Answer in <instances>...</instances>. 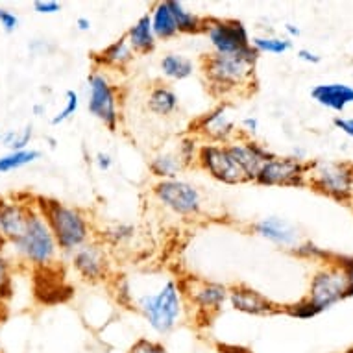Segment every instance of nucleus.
Here are the masks:
<instances>
[{
	"label": "nucleus",
	"instance_id": "obj_16",
	"mask_svg": "<svg viewBox=\"0 0 353 353\" xmlns=\"http://www.w3.org/2000/svg\"><path fill=\"white\" fill-rule=\"evenodd\" d=\"M228 148H230L233 159L237 161V165L246 176L248 183L250 181L255 183V178H257L261 167L274 157V154L268 150L267 146H263L257 141L250 139V137H241V135L232 143H228Z\"/></svg>",
	"mask_w": 353,
	"mask_h": 353
},
{
	"label": "nucleus",
	"instance_id": "obj_20",
	"mask_svg": "<svg viewBox=\"0 0 353 353\" xmlns=\"http://www.w3.org/2000/svg\"><path fill=\"white\" fill-rule=\"evenodd\" d=\"M135 58V52L128 45L126 37L113 41L111 45L93 54V63L100 70H126Z\"/></svg>",
	"mask_w": 353,
	"mask_h": 353
},
{
	"label": "nucleus",
	"instance_id": "obj_43",
	"mask_svg": "<svg viewBox=\"0 0 353 353\" xmlns=\"http://www.w3.org/2000/svg\"><path fill=\"white\" fill-rule=\"evenodd\" d=\"M296 56H298V59H300V61H305V63H309V65H316L322 61V56L316 52H313V50H309V48H300V50L296 52Z\"/></svg>",
	"mask_w": 353,
	"mask_h": 353
},
{
	"label": "nucleus",
	"instance_id": "obj_49",
	"mask_svg": "<svg viewBox=\"0 0 353 353\" xmlns=\"http://www.w3.org/2000/svg\"><path fill=\"white\" fill-rule=\"evenodd\" d=\"M344 353H353V347H350V350H346V352Z\"/></svg>",
	"mask_w": 353,
	"mask_h": 353
},
{
	"label": "nucleus",
	"instance_id": "obj_47",
	"mask_svg": "<svg viewBox=\"0 0 353 353\" xmlns=\"http://www.w3.org/2000/svg\"><path fill=\"white\" fill-rule=\"evenodd\" d=\"M45 111H47L45 104H35L34 105V115H37V117L45 115Z\"/></svg>",
	"mask_w": 353,
	"mask_h": 353
},
{
	"label": "nucleus",
	"instance_id": "obj_30",
	"mask_svg": "<svg viewBox=\"0 0 353 353\" xmlns=\"http://www.w3.org/2000/svg\"><path fill=\"white\" fill-rule=\"evenodd\" d=\"M135 237V226L128 222H115L110 228H105L102 233V241L111 246H121V244L130 243Z\"/></svg>",
	"mask_w": 353,
	"mask_h": 353
},
{
	"label": "nucleus",
	"instance_id": "obj_32",
	"mask_svg": "<svg viewBox=\"0 0 353 353\" xmlns=\"http://www.w3.org/2000/svg\"><path fill=\"white\" fill-rule=\"evenodd\" d=\"M281 313L289 314V316L298 320H311L314 319V316L322 314V311H320L319 307L314 305L309 298H301V300L294 301V303H289V305L281 307Z\"/></svg>",
	"mask_w": 353,
	"mask_h": 353
},
{
	"label": "nucleus",
	"instance_id": "obj_41",
	"mask_svg": "<svg viewBox=\"0 0 353 353\" xmlns=\"http://www.w3.org/2000/svg\"><path fill=\"white\" fill-rule=\"evenodd\" d=\"M333 124L336 130H341L342 134H346L347 137L353 139V117H335Z\"/></svg>",
	"mask_w": 353,
	"mask_h": 353
},
{
	"label": "nucleus",
	"instance_id": "obj_33",
	"mask_svg": "<svg viewBox=\"0 0 353 353\" xmlns=\"http://www.w3.org/2000/svg\"><path fill=\"white\" fill-rule=\"evenodd\" d=\"M200 139L194 137V135H185V137H181L178 141V145L174 150L178 152V156L181 157V161L185 165L187 168L192 167V165H196V157H198V150H200Z\"/></svg>",
	"mask_w": 353,
	"mask_h": 353
},
{
	"label": "nucleus",
	"instance_id": "obj_13",
	"mask_svg": "<svg viewBox=\"0 0 353 353\" xmlns=\"http://www.w3.org/2000/svg\"><path fill=\"white\" fill-rule=\"evenodd\" d=\"M70 265L83 281L99 283L110 278L111 261L102 241H89L70 255Z\"/></svg>",
	"mask_w": 353,
	"mask_h": 353
},
{
	"label": "nucleus",
	"instance_id": "obj_2",
	"mask_svg": "<svg viewBox=\"0 0 353 353\" xmlns=\"http://www.w3.org/2000/svg\"><path fill=\"white\" fill-rule=\"evenodd\" d=\"M259 54L254 48L244 54L224 56L208 54L202 58V72L208 80L211 93L216 97H228L239 91H250L255 83V65Z\"/></svg>",
	"mask_w": 353,
	"mask_h": 353
},
{
	"label": "nucleus",
	"instance_id": "obj_6",
	"mask_svg": "<svg viewBox=\"0 0 353 353\" xmlns=\"http://www.w3.org/2000/svg\"><path fill=\"white\" fill-rule=\"evenodd\" d=\"M87 110L110 132H117L121 122V94L104 70L94 69L87 76Z\"/></svg>",
	"mask_w": 353,
	"mask_h": 353
},
{
	"label": "nucleus",
	"instance_id": "obj_26",
	"mask_svg": "<svg viewBox=\"0 0 353 353\" xmlns=\"http://www.w3.org/2000/svg\"><path fill=\"white\" fill-rule=\"evenodd\" d=\"M159 69H161L163 76L168 78V80L181 81L192 76L194 63H192V59H189L183 54L170 52L163 56L161 61H159Z\"/></svg>",
	"mask_w": 353,
	"mask_h": 353
},
{
	"label": "nucleus",
	"instance_id": "obj_7",
	"mask_svg": "<svg viewBox=\"0 0 353 353\" xmlns=\"http://www.w3.org/2000/svg\"><path fill=\"white\" fill-rule=\"evenodd\" d=\"M209 45L214 54L235 56L252 50V37L246 24L239 19H214L205 17V30Z\"/></svg>",
	"mask_w": 353,
	"mask_h": 353
},
{
	"label": "nucleus",
	"instance_id": "obj_38",
	"mask_svg": "<svg viewBox=\"0 0 353 353\" xmlns=\"http://www.w3.org/2000/svg\"><path fill=\"white\" fill-rule=\"evenodd\" d=\"M335 263L346 276V298H353V257H336Z\"/></svg>",
	"mask_w": 353,
	"mask_h": 353
},
{
	"label": "nucleus",
	"instance_id": "obj_5",
	"mask_svg": "<svg viewBox=\"0 0 353 353\" xmlns=\"http://www.w3.org/2000/svg\"><path fill=\"white\" fill-rule=\"evenodd\" d=\"M307 187L336 202H353V163L309 161Z\"/></svg>",
	"mask_w": 353,
	"mask_h": 353
},
{
	"label": "nucleus",
	"instance_id": "obj_18",
	"mask_svg": "<svg viewBox=\"0 0 353 353\" xmlns=\"http://www.w3.org/2000/svg\"><path fill=\"white\" fill-rule=\"evenodd\" d=\"M54 268L56 265L34 270V296L39 303H61L72 294V287L65 281L63 276H52Z\"/></svg>",
	"mask_w": 353,
	"mask_h": 353
},
{
	"label": "nucleus",
	"instance_id": "obj_34",
	"mask_svg": "<svg viewBox=\"0 0 353 353\" xmlns=\"http://www.w3.org/2000/svg\"><path fill=\"white\" fill-rule=\"evenodd\" d=\"M78 108H80V94H78V91H74V89H67V91H65L63 108H61V111H58V115H54L52 119H50V124H52V126L63 124V122H67L69 119H72V117L76 115Z\"/></svg>",
	"mask_w": 353,
	"mask_h": 353
},
{
	"label": "nucleus",
	"instance_id": "obj_9",
	"mask_svg": "<svg viewBox=\"0 0 353 353\" xmlns=\"http://www.w3.org/2000/svg\"><path fill=\"white\" fill-rule=\"evenodd\" d=\"M196 165L202 168L203 172H208L213 180L226 183V185H241L248 183L246 176L233 159L232 152L228 145H211L203 143L198 150Z\"/></svg>",
	"mask_w": 353,
	"mask_h": 353
},
{
	"label": "nucleus",
	"instance_id": "obj_45",
	"mask_svg": "<svg viewBox=\"0 0 353 353\" xmlns=\"http://www.w3.org/2000/svg\"><path fill=\"white\" fill-rule=\"evenodd\" d=\"M74 26H76V30H78V32H89L93 24H91V19H89V17H78L74 21Z\"/></svg>",
	"mask_w": 353,
	"mask_h": 353
},
{
	"label": "nucleus",
	"instance_id": "obj_37",
	"mask_svg": "<svg viewBox=\"0 0 353 353\" xmlns=\"http://www.w3.org/2000/svg\"><path fill=\"white\" fill-rule=\"evenodd\" d=\"M130 353H168L167 347L161 342L152 341V339H139L130 347Z\"/></svg>",
	"mask_w": 353,
	"mask_h": 353
},
{
	"label": "nucleus",
	"instance_id": "obj_4",
	"mask_svg": "<svg viewBox=\"0 0 353 353\" xmlns=\"http://www.w3.org/2000/svg\"><path fill=\"white\" fill-rule=\"evenodd\" d=\"M17 255L24 263H28L34 268L54 267L58 263L59 248L56 244L50 228L35 209L28 220V226L24 230L23 237L12 244Z\"/></svg>",
	"mask_w": 353,
	"mask_h": 353
},
{
	"label": "nucleus",
	"instance_id": "obj_35",
	"mask_svg": "<svg viewBox=\"0 0 353 353\" xmlns=\"http://www.w3.org/2000/svg\"><path fill=\"white\" fill-rule=\"evenodd\" d=\"M13 296V265L6 255L0 254V303Z\"/></svg>",
	"mask_w": 353,
	"mask_h": 353
},
{
	"label": "nucleus",
	"instance_id": "obj_3",
	"mask_svg": "<svg viewBox=\"0 0 353 353\" xmlns=\"http://www.w3.org/2000/svg\"><path fill=\"white\" fill-rule=\"evenodd\" d=\"M183 303L185 301L180 283L168 279L157 292L141 296L137 300V309L157 335H168L181 320Z\"/></svg>",
	"mask_w": 353,
	"mask_h": 353
},
{
	"label": "nucleus",
	"instance_id": "obj_24",
	"mask_svg": "<svg viewBox=\"0 0 353 353\" xmlns=\"http://www.w3.org/2000/svg\"><path fill=\"white\" fill-rule=\"evenodd\" d=\"M146 105L154 115L170 117L180 108V97L170 85L156 83V85H152L150 93H148Z\"/></svg>",
	"mask_w": 353,
	"mask_h": 353
},
{
	"label": "nucleus",
	"instance_id": "obj_10",
	"mask_svg": "<svg viewBox=\"0 0 353 353\" xmlns=\"http://www.w3.org/2000/svg\"><path fill=\"white\" fill-rule=\"evenodd\" d=\"M309 300L324 313L339 301L346 300V276L335 261H327L316 270L309 287Z\"/></svg>",
	"mask_w": 353,
	"mask_h": 353
},
{
	"label": "nucleus",
	"instance_id": "obj_14",
	"mask_svg": "<svg viewBox=\"0 0 353 353\" xmlns=\"http://www.w3.org/2000/svg\"><path fill=\"white\" fill-rule=\"evenodd\" d=\"M192 135L211 145H228L237 139L241 134H239L237 124L230 115L228 105H216L214 110L196 119Z\"/></svg>",
	"mask_w": 353,
	"mask_h": 353
},
{
	"label": "nucleus",
	"instance_id": "obj_28",
	"mask_svg": "<svg viewBox=\"0 0 353 353\" xmlns=\"http://www.w3.org/2000/svg\"><path fill=\"white\" fill-rule=\"evenodd\" d=\"M252 48L259 54H272V56H283L292 48V41L289 37H274V35H255L252 37Z\"/></svg>",
	"mask_w": 353,
	"mask_h": 353
},
{
	"label": "nucleus",
	"instance_id": "obj_12",
	"mask_svg": "<svg viewBox=\"0 0 353 353\" xmlns=\"http://www.w3.org/2000/svg\"><path fill=\"white\" fill-rule=\"evenodd\" d=\"M35 211V196L17 194V196H0V233L8 244L23 237L28 220Z\"/></svg>",
	"mask_w": 353,
	"mask_h": 353
},
{
	"label": "nucleus",
	"instance_id": "obj_27",
	"mask_svg": "<svg viewBox=\"0 0 353 353\" xmlns=\"http://www.w3.org/2000/svg\"><path fill=\"white\" fill-rule=\"evenodd\" d=\"M170 4H172L174 17H176V24H178V34H203V30H205V17H200V15H196L191 10H187L178 0H170Z\"/></svg>",
	"mask_w": 353,
	"mask_h": 353
},
{
	"label": "nucleus",
	"instance_id": "obj_48",
	"mask_svg": "<svg viewBox=\"0 0 353 353\" xmlns=\"http://www.w3.org/2000/svg\"><path fill=\"white\" fill-rule=\"evenodd\" d=\"M6 246H8L6 239L2 237V233H0V254H4V248H6Z\"/></svg>",
	"mask_w": 353,
	"mask_h": 353
},
{
	"label": "nucleus",
	"instance_id": "obj_29",
	"mask_svg": "<svg viewBox=\"0 0 353 353\" xmlns=\"http://www.w3.org/2000/svg\"><path fill=\"white\" fill-rule=\"evenodd\" d=\"M41 157L39 150L28 148L21 152H8L6 156H0V174L13 172L19 168L26 167L30 163H35Z\"/></svg>",
	"mask_w": 353,
	"mask_h": 353
},
{
	"label": "nucleus",
	"instance_id": "obj_23",
	"mask_svg": "<svg viewBox=\"0 0 353 353\" xmlns=\"http://www.w3.org/2000/svg\"><path fill=\"white\" fill-rule=\"evenodd\" d=\"M148 15H150L152 30H154V35H156L157 41H168L180 35L178 34V24H176L170 0L157 2Z\"/></svg>",
	"mask_w": 353,
	"mask_h": 353
},
{
	"label": "nucleus",
	"instance_id": "obj_15",
	"mask_svg": "<svg viewBox=\"0 0 353 353\" xmlns=\"http://www.w3.org/2000/svg\"><path fill=\"white\" fill-rule=\"evenodd\" d=\"M180 287L183 298H187V301L194 305L196 314H203L205 319L219 313L222 305L228 301V287L222 283L191 278L183 281V285Z\"/></svg>",
	"mask_w": 353,
	"mask_h": 353
},
{
	"label": "nucleus",
	"instance_id": "obj_17",
	"mask_svg": "<svg viewBox=\"0 0 353 353\" xmlns=\"http://www.w3.org/2000/svg\"><path fill=\"white\" fill-rule=\"evenodd\" d=\"M228 301L235 311L250 316H270L281 313V307L276 305L270 298L243 283L228 287Z\"/></svg>",
	"mask_w": 353,
	"mask_h": 353
},
{
	"label": "nucleus",
	"instance_id": "obj_22",
	"mask_svg": "<svg viewBox=\"0 0 353 353\" xmlns=\"http://www.w3.org/2000/svg\"><path fill=\"white\" fill-rule=\"evenodd\" d=\"M124 37L135 54H150L156 50L157 39L152 30V21L148 13L141 15L134 23V26H130Z\"/></svg>",
	"mask_w": 353,
	"mask_h": 353
},
{
	"label": "nucleus",
	"instance_id": "obj_40",
	"mask_svg": "<svg viewBox=\"0 0 353 353\" xmlns=\"http://www.w3.org/2000/svg\"><path fill=\"white\" fill-rule=\"evenodd\" d=\"M0 26L6 34H13L19 28V17L6 8H0Z\"/></svg>",
	"mask_w": 353,
	"mask_h": 353
},
{
	"label": "nucleus",
	"instance_id": "obj_36",
	"mask_svg": "<svg viewBox=\"0 0 353 353\" xmlns=\"http://www.w3.org/2000/svg\"><path fill=\"white\" fill-rule=\"evenodd\" d=\"M296 255H300V257H309V259H327V254H325L324 250L319 248L316 244H313L311 241H303L292 250Z\"/></svg>",
	"mask_w": 353,
	"mask_h": 353
},
{
	"label": "nucleus",
	"instance_id": "obj_8",
	"mask_svg": "<svg viewBox=\"0 0 353 353\" xmlns=\"http://www.w3.org/2000/svg\"><path fill=\"white\" fill-rule=\"evenodd\" d=\"M157 202L170 209L172 213L191 219L202 213L203 198L196 185L189 181L174 178V180H157L152 187Z\"/></svg>",
	"mask_w": 353,
	"mask_h": 353
},
{
	"label": "nucleus",
	"instance_id": "obj_19",
	"mask_svg": "<svg viewBox=\"0 0 353 353\" xmlns=\"http://www.w3.org/2000/svg\"><path fill=\"white\" fill-rule=\"evenodd\" d=\"M252 232L259 237L267 239L270 243L278 244L281 248H290L294 250L300 241V233L292 224H289L287 220L279 219V216H267V219H261L252 224Z\"/></svg>",
	"mask_w": 353,
	"mask_h": 353
},
{
	"label": "nucleus",
	"instance_id": "obj_21",
	"mask_svg": "<svg viewBox=\"0 0 353 353\" xmlns=\"http://www.w3.org/2000/svg\"><path fill=\"white\" fill-rule=\"evenodd\" d=\"M311 97L327 110L342 113L347 105L353 104V87L346 83H320L313 87Z\"/></svg>",
	"mask_w": 353,
	"mask_h": 353
},
{
	"label": "nucleus",
	"instance_id": "obj_44",
	"mask_svg": "<svg viewBox=\"0 0 353 353\" xmlns=\"http://www.w3.org/2000/svg\"><path fill=\"white\" fill-rule=\"evenodd\" d=\"M241 128H243L248 135H254L257 134V130H259V121H257L255 117H246V119H243V122H241Z\"/></svg>",
	"mask_w": 353,
	"mask_h": 353
},
{
	"label": "nucleus",
	"instance_id": "obj_31",
	"mask_svg": "<svg viewBox=\"0 0 353 353\" xmlns=\"http://www.w3.org/2000/svg\"><path fill=\"white\" fill-rule=\"evenodd\" d=\"M32 137H34V128H32V124H28L23 130H10L6 134H2L0 141L4 143L6 148H10V152H21L28 150Z\"/></svg>",
	"mask_w": 353,
	"mask_h": 353
},
{
	"label": "nucleus",
	"instance_id": "obj_11",
	"mask_svg": "<svg viewBox=\"0 0 353 353\" xmlns=\"http://www.w3.org/2000/svg\"><path fill=\"white\" fill-rule=\"evenodd\" d=\"M309 161L292 156H274L261 167L255 183L263 187H307Z\"/></svg>",
	"mask_w": 353,
	"mask_h": 353
},
{
	"label": "nucleus",
	"instance_id": "obj_39",
	"mask_svg": "<svg viewBox=\"0 0 353 353\" xmlns=\"http://www.w3.org/2000/svg\"><path fill=\"white\" fill-rule=\"evenodd\" d=\"M61 2L58 0H35L34 2V12L39 15H56L61 12Z\"/></svg>",
	"mask_w": 353,
	"mask_h": 353
},
{
	"label": "nucleus",
	"instance_id": "obj_25",
	"mask_svg": "<svg viewBox=\"0 0 353 353\" xmlns=\"http://www.w3.org/2000/svg\"><path fill=\"white\" fill-rule=\"evenodd\" d=\"M148 168H150V172L156 176L157 180H174L187 167L181 161V157L178 156V152L165 150L152 157L150 163H148Z\"/></svg>",
	"mask_w": 353,
	"mask_h": 353
},
{
	"label": "nucleus",
	"instance_id": "obj_1",
	"mask_svg": "<svg viewBox=\"0 0 353 353\" xmlns=\"http://www.w3.org/2000/svg\"><path fill=\"white\" fill-rule=\"evenodd\" d=\"M35 209L50 228L59 254H74L93 237L91 220L80 208L54 200V198L35 196Z\"/></svg>",
	"mask_w": 353,
	"mask_h": 353
},
{
	"label": "nucleus",
	"instance_id": "obj_46",
	"mask_svg": "<svg viewBox=\"0 0 353 353\" xmlns=\"http://www.w3.org/2000/svg\"><path fill=\"white\" fill-rule=\"evenodd\" d=\"M285 32L289 35V39H296L301 34V30L298 26H294V24H285Z\"/></svg>",
	"mask_w": 353,
	"mask_h": 353
},
{
	"label": "nucleus",
	"instance_id": "obj_42",
	"mask_svg": "<svg viewBox=\"0 0 353 353\" xmlns=\"http://www.w3.org/2000/svg\"><path fill=\"white\" fill-rule=\"evenodd\" d=\"M94 163H97V167L102 172H110L111 168H113V157L108 154V152H99L97 156H94Z\"/></svg>",
	"mask_w": 353,
	"mask_h": 353
}]
</instances>
